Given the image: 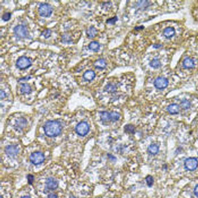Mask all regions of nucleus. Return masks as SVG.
<instances>
[{
	"label": "nucleus",
	"instance_id": "23",
	"mask_svg": "<svg viewBox=\"0 0 198 198\" xmlns=\"http://www.w3.org/2000/svg\"><path fill=\"white\" fill-rule=\"evenodd\" d=\"M3 20L4 21H8L11 18V14L9 12H6L4 14V16L2 17Z\"/></svg>",
	"mask_w": 198,
	"mask_h": 198
},
{
	"label": "nucleus",
	"instance_id": "11",
	"mask_svg": "<svg viewBox=\"0 0 198 198\" xmlns=\"http://www.w3.org/2000/svg\"><path fill=\"white\" fill-rule=\"evenodd\" d=\"M19 149L16 145H9L5 148V153L9 156H16L18 153Z\"/></svg>",
	"mask_w": 198,
	"mask_h": 198
},
{
	"label": "nucleus",
	"instance_id": "4",
	"mask_svg": "<svg viewBox=\"0 0 198 198\" xmlns=\"http://www.w3.org/2000/svg\"><path fill=\"white\" fill-rule=\"evenodd\" d=\"M101 120L104 123H108L110 122H116L119 120L120 115L119 113L116 112H107V111H104L101 114Z\"/></svg>",
	"mask_w": 198,
	"mask_h": 198
},
{
	"label": "nucleus",
	"instance_id": "2",
	"mask_svg": "<svg viewBox=\"0 0 198 198\" xmlns=\"http://www.w3.org/2000/svg\"><path fill=\"white\" fill-rule=\"evenodd\" d=\"M198 73V55L193 51H187L181 57L175 73L178 78L187 80Z\"/></svg>",
	"mask_w": 198,
	"mask_h": 198
},
{
	"label": "nucleus",
	"instance_id": "24",
	"mask_svg": "<svg viewBox=\"0 0 198 198\" xmlns=\"http://www.w3.org/2000/svg\"><path fill=\"white\" fill-rule=\"evenodd\" d=\"M50 34H51V32L48 29L44 30L42 32V35L44 36L45 38H48V37H49L50 36Z\"/></svg>",
	"mask_w": 198,
	"mask_h": 198
},
{
	"label": "nucleus",
	"instance_id": "17",
	"mask_svg": "<svg viewBox=\"0 0 198 198\" xmlns=\"http://www.w3.org/2000/svg\"><path fill=\"white\" fill-rule=\"evenodd\" d=\"M31 88L30 85H28L26 84H22L20 85V91L21 94H28L30 92Z\"/></svg>",
	"mask_w": 198,
	"mask_h": 198
},
{
	"label": "nucleus",
	"instance_id": "1",
	"mask_svg": "<svg viewBox=\"0 0 198 198\" xmlns=\"http://www.w3.org/2000/svg\"><path fill=\"white\" fill-rule=\"evenodd\" d=\"M198 111L197 95L184 93L165 102L163 112L171 116H187Z\"/></svg>",
	"mask_w": 198,
	"mask_h": 198
},
{
	"label": "nucleus",
	"instance_id": "3",
	"mask_svg": "<svg viewBox=\"0 0 198 198\" xmlns=\"http://www.w3.org/2000/svg\"><path fill=\"white\" fill-rule=\"evenodd\" d=\"M62 127L61 124L56 121H49L47 122L44 126L45 134L49 137L58 136L61 133Z\"/></svg>",
	"mask_w": 198,
	"mask_h": 198
},
{
	"label": "nucleus",
	"instance_id": "25",
	"mask_svg": "<svg viewBox=\"0 0 198 198\" xmlns=\"http://www.w3.org/2000/svg\"><path fill=\"white\" fill-rule=\"evenodd\" d=\"M27 179H28V182L30 184H31V183H32V182L34 181V176L31 175H29L27 177Z\"/></svg>",
	"mask_w": 198,
	"mask_h": 198
},
{
	"label": "nucleus",
	"instance_id": "22",
	"mask_svg": "<svg viewBox=\"0 0 198 198\" xmlns=\"http://www.w3.org/2000/svg\"><path fill=\"white\" fill-rule=\"evenodd\" d=\"M126 130L128 132V133H134V128L133 126L132 125H128L126 126Z\"/></svg>",
	"mask_w": 198,
	"mask_h": 198
},
{
	"label": "nucleus",
	"instance_id": "28",
	"mask_svg": "<svg viewBox=\"0 0 198 198\" xmlns=\"http://www.w3.org/2000/svg\"><path fill=\"white\" fill-rule=\"evenodd\" d=\"M194 193L198 197V185H197L194 189Z\"/></svg>",
	"mask_w": 198,
	"mask_h": 198
},
{
	"label": "nucleus",
	"instance_id": "5",
	"mask_svg": "<svg viewBox=\"0 0 198 198\" xmlns=\"http://www.w3.org/2000/svg\"><path fill=\"white\" fill-rule=\"evenodd\" d=\"M30 160L31 163H33L34 165H40L44 162V156L41 152H35V153L31 154Z\"/></svg>",
	"mask_w": 198,
	"mask_h": 198
},
{
	"label": "nucleus",
	"instance_id": "7",
	"mask_svg": "<svg viewBox=\"0 0 198 198\" xmlns=\"http://www.w3.org/2000/svg\"><path fill=\"white\" fill-rule=\"evenodd\" d=\"M77 133L80 136H85L88 133L90 130V126L85 122H82L77 126L75 128Z\"/></svg>",
	"mask_w": 198,
	"mask_h": 198
},
{
	"label": "nucleus",
	"instance_id": "16",
	"mask_svg": "<svg viewBox=\"0 0 198 198\" xmlns=\"http://www.w3.org/2000/svg\"><path fill=\"white\" fill-rule=\"evenodd\" d=\"M26 124H27L26 120L24 119V117H20V118L16 120V126L18 129H22L26 125Z\"/></svg>",
	"mask_w": 198,
	"mask_h": 198
},
{
	"label": "nucleus",
	"instance_id": "18",
	"mask_svg": "<svg viewBox=\"0 0 198 198\" xmlns=\"http://www.w3.org/2000/svg\"><path fill=\"white\" fill-rule=\"evenodd\" d=\"M95 67H96L97 69H104L106 66V62L104 59H100L97 60L95 62Z\"/></svg>",
	"mask_w": 198,
	"mask_h": 198
},
{
	"label": "nucleus",
	"instance_id": "13",
	"mask_svg": "<svg viewBox=\"0 0 198 198\" xmlns=\"http://www.w3.org/2000/svg\"><path fill=\"white\" fill-rule=\"evenodd\" d=\"M159 151V146L156 144H152L148 147V152L152 155H155Z\"/></svg>",
	"mask_w": 198,
	"mask_h": 198
},
{
	"label": "nucleus",
	"instance_id": "15",
	"mask_svg": "<svg viewBox=\"0 0 198 198\" xmlns=\"http://www.w3.org/2000/svg\"><path fill=\"white\" fill-rule=\"evenodd\" d=\"M95 77H96V73H95L94 71L89 70L87 71L84 75V78L86 80V81H90L91 80H93Z\"/></svg>",
	"mask_w": 198,
	"mask_h": 198
},
{
	"label": "nucleus",
	"instance_id": "12",
	"mask_svg": "<svg viewBox=\"0 0 198 198\" xmlns=\"http://www.w3.org/2000/svg\"><path fill=\"white\" fill-rule=\"evenodd\" d=\"M46 186H47V187L48 189H50V190H54V189H56L57 187H58L59 184L57 181H56L52 177H50L47 180Z\"/></svg>",
	"mask_w": 198,
	"mask_h": 198
},
{
	"label": "nucleus",
	"instance_id": "26",
	"mask_svg": "<svg viewBox=\"0 0 198 198\" xmlns=\"http://www.w3.org/2000/svg\"><path fill=\"white\" fill-rule=\"evenodd\" d=\"M47 198H59L58 196H57V195L54 194V193H50L48 196Z\"/></svg>",
	"mask_w": 198,
	"mask_h": 198
},
{
	"label": "nucleus",
	"instance_id": "20",
	"mask_svg": "<svg viewBox=\"0 0 198 198\" xmlns=\"http://www.w3.org/2000/svg\"><path fill=\"white\" fill-rule=\"evenodd\" d=\"M89 48L93 51H97L99 48V43L97 42H92L89 45Z\"/></svg>",
	"mask_w": 198,
	"mask_h": 198
},
{
	"label": "nucleus",
	"instance_id": "29",
	"mask_svg": "<svg viewBox=\"0 0 198 198\" xmlns=\"http://www.w3.org/2000/svg\"><path fill=\"white\" fill-rule=\"evenodd\" d=\"M22 198H30V197H28V196H24V197H23Z\"/></svg>",
	"mask_w": 198,
	"mask_h": 198
},
{
	"label": "nucleus",
	"instance_id": "27",
	"mask_svg": "<svg viewBox=\"0 0 198 198\" xmlns=\"http://www.w3.org/2000/svg\"><path fill=\"white\" fill-rule=\"evenodd\" d=\"M116 20H117V18H116V17H115V18H114L112 19L109 20L108 21V23H110V24H113V23H114Z\"/></svg>",
	"mask_w": 198,
	"mask_h": 198
},
{
	"label": "nucleus",
	"instance_id": "10",
	"mask_svg": "<svg viewBox=\"0 0 198 198\" xmlns=\"http://www.w3.org/2000/svg\"><path fill=\"white\" fill-rule=\"evenodd\" d=\"M53 12V8L50 5L42 4L39 8V14L42 17L50 16Z\"/></svg>",
	"mask_w": 198,
	"mask_h": 198
},
{
	"label": "nucleus",
	"instance_id": "21",
	"mask_svg": "<svg viewBox=\"0 0 198 198\" xmlns=\"http://www.w3.org/2000/svg\"><path fill=\"white\" fill-rule=\"evenodd\" d=\"M146 183H147L149 187H151L152 185H153V183H154V179L153 178L152 176H148L146 178Z\"/></svg>",
	"mask_w": 198,
	"mask_h": 198
},
{
	"label": "nucleus",
	"instance_id": "6",
	"mask_svg": "<svg viewBox=\"0 0 198 198\" xmlns=\"http://www.w3.org/2000/svg\"><path fill=\"white\" fill-rule=\"evenodd\" d=\"M14 33L20 38H25L28 36V32L27 28L23 25H19L14 28Z\"/></svg>",
	"mask_w": 198,
	"mask_h": 198
},
{
	"label": "nucleus",
	"instance_id": "9",
	"mask_svg": "<svg viewBox=\"0 0 198 198\" xmlns=\"http://www.w3.org/2000/svg\"><path fill=\"white\" fill-rule=\"evenodd\" d=\"M16 65L20 69H26L31 65V61L27 57L22 56L18 59L16 62Z\"/></svg>",
	"mask_w": 198,
	"mask_h": 198
},
{
	"label": "nucleus",
	"instance_id": "8",
	"mask_svg": "<svg viewBox=\"0 0 198 198\" xmlns=\"http://www.w3.org/2000/svg\"><path fill=\"white\" fill-rule=\"evenodd\" d=\"M184 165L186 169L189 171H194L198 167V161L196 158L190 157L185 160Z\"/></svg>",
	"mask_w": 198,
	"mask_h": 198
},
{
	"label": "nucleus",
	"instance_id": "30",
	"mask_svg": "<svg viewBox=\"0 0 198 198\" xmlns=\"http://www.w3.org/2000/svg\"><path fill=\"white\" fill-rule=\"evenodd\" d=\"M197 92H198V85H197ZM197 96H198V94H197Z\"/></svg>",
	"mask_w": 198,
	"mask_h": 198
},
{
	"label": "nucleus",
	"instance_id": "19",
	"mask_svg": "<svg viewBox=\"0 0 198 198\" xmlns=\"http://www.w3.org/2000/svg\"><path fill=\"white\" fill-rule=\"evenodd\" d=\"M97 31L94 27H90L87 31V34L90 38H93L96 35Z\"/></svg>",
	"mask_w": 198,
	"mask_h": 198
},
{
	"label": "nucleus",
	"instance_id": "14",
	"mask_svg": "<svg viewBox=\"0 0 198 198\" xmlns=\"http://www.w3.org/2000/svg\"><path fill=\"white\" fill-rule=\"evenodd\" d=\"M117 89V85L114 83H110L106 85L105 87V90L107 91L108 93H114L116 91Z\"/></svg>",
	"mask_w": 198,
	"mask_h": 198
}]
</instances>
